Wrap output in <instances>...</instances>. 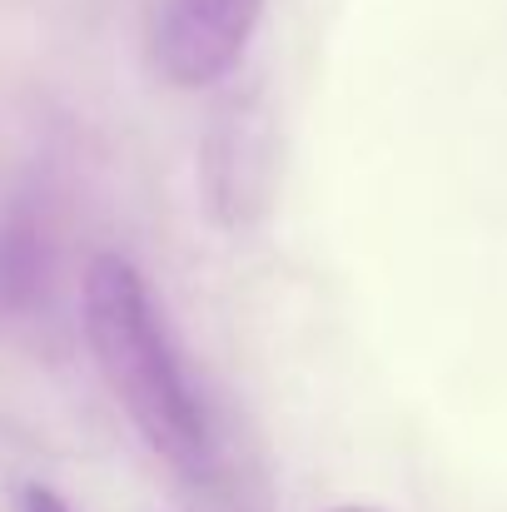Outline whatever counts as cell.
Listing matches in <instances>:
<instances>
[{
  "mask_svg": "<svg viewBox=\"0 0 507 512\" xmlns=\"http://www.w3.org/2000/svg\"><path fill=\"white\" fill-rule=\"evenodd\" d=\"M85 339L110 393L145 433V443L189 478L209 473L214 428L204 398L169 343L150 284L120 254H100L85 274Z\"/></svg>",
  "mask_w": 507,
  "mask_h": 512,
  "instance_id": "cell-1",
  "label": "cell"
},
{
  "mask_svg": "<svg viewBox=\"0 0 507 512\" xmlns=\"http://www.w3.org/2000/svg\"><path fill=\"white\" fill-rule=\"evenodd\" d=\"M264 0H150V55L169 85L199 90L224 80L254 25Z\"/></svg>",
  "mask_w": 507,
  "mask_h": 512,
  "instance_id": "cell-2",
  "label": "cell"
},
{
  "mask_svg": "<svg viewBox=\"0 0 507 512\" xmlns=\"http://www.w3.org/2000/svg\"><path fill=\"white\" fill-rule=\"evenodd\" d=\"M264 130V115L249 110V100H229L224 120L214 125V145H209V189H214V209L229 224H244L259 204L249 194H264V150L254 155L249 140Z\"/></svg>",
  "mask_w": 507,
  "mask_h": 512,
  "instance_id": "cell-3",
  "label": "cell"
},
{
  "mask_svg": "<svg viewBox=\"0 0 507 512\" xmlns=\"http://www.w3.org/2000/svg\"><path fill=\"white\" fill-rule=\"evenodd\" d=\"M25 512H70V508H65V498H60V493H50V488L30 483V488H25Z\"/></svg>",
  "mask_w": 507,
  "mask_h": 512,
  "instance_id": "cell-4",
  "label": "cell"
},
{
  "mask_svg": "<svg viewBox=\"0 0 507 512\" xmlns=\"http://www.w3.org/2000/svg\"><path fill=\"white\" fill-rule=\"evenodd\" d=\"M334 512H378V508H334Z\"/></svg>",
  "mask_w": 507,
  "mask_h": 512,
  "instance_id": "cell-5",
  "label": "cell"
}]
</instances>
